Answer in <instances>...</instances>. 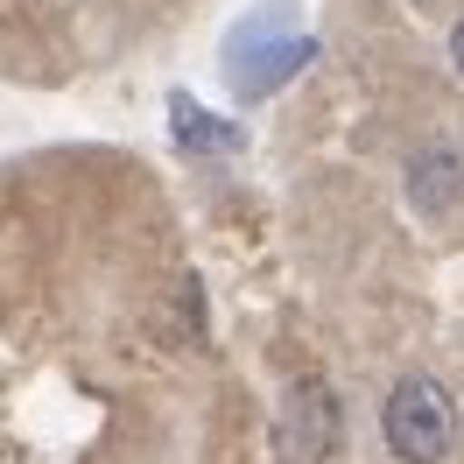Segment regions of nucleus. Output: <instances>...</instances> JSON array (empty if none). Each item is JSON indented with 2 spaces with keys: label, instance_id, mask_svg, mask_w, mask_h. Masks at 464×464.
Segmentation results:
<instances>
[{
  "label": "nucleus",
  "instance_id": "obj_1",
  "mask_svg": "<svg viewBox=\"0 0 464 464\" xmlns=\"http://www.w3.org/2000/svg\"><path fill=\"white\" fill-rule=\"evenodd\" d=\"M380 436H387V450L401 464L450 458V443H458V401H450V387L430 373H401L387 387V401H380Z\"/></svg>",
  "mask_w": 464,
  "mask_h": 464
},
{
  "label": "nucleus",
  "instance_id": "obj_2",
  "mask_svg": "<svg viewBox=\"0 0 464 464\" xmlns=\"http://www.w3.org/2000/svg\"><path fill=\"white\" fill-rule=\"evenodd\" d=\"M338 450V394L324 380H295L275 415V464H324Z\"/></svg>",
  "mask_w": 464,
  "mask_h": 464
},
{
  "label": "nucleus",
  "instance_id": "obj_3",
  "mask_svg": "<svg viewBox=\"0 0 464 464\" xmlns=\"http://www.w3.org/2000/svg\"><path fill=\"white\" fill-rule=\"evenodd\" d=\"M408 204L415 211H450L458 204V190H464V148H450V141H430V148H415L408 155Z\"/></svg>",
  "mask_w": 464,
  "mask_h": 464
},
{
  "label": "nucleus",
  "instance_id": "obj_4",
  "mask_svg": "<svg viewBox=\"0 0 464 464\" xmlns=\"http://www.w3.org/2000/svg\"><path fill=\"white\" fill-rule=\"evenodd\" d=\"M169 127H176V141H183V148H204V155L232 148V127H226V120H211V113H198L190 99H176V106H169Z\"/></svg>",
  "mask_w": 464,
  "mask_h": 464
},
{
  "label": "nucleus",
  "instance_id": "obj_5",
  "mask_svg": "<svg viewBox=\"0 0 464 464\" xmlns=\"http://www.w3.org/2000/svg\"><path fill=\"white\" fill-rule=\"evenodd\" d=\"M450 63H458V71H464V22H458V29H450Z\"/></svg>",
  "mask_w": 464,
  "mask_h": 464
}]
</instances>
